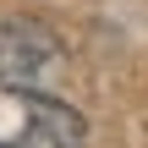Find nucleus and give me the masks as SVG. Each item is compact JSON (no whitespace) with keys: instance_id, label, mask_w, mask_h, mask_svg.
Segmentation results:
<instances>
[{"instance_id":"obj_1","label":"nucleus","mask_w":148,"mask_h":148,"mask_svg":"<svg viewBox=\"0 0 148 148\" xmlns=\"http://www.w3.org/2000/svg\"><path fill=\"white\" fill-rule=\"evenodd\" d=\"M66 71V44L33 22V16H5L0 22V88L5 93H44Z\"/></svg>"},{"instance_id":"obj_2","label":"nucleus","mask_w":148,"mask_h":148,"mask_svg":"<svg viewBox=\"0 0 148 148\" xmlns=\"http://www.w3.org/2000/svg\"><path fill=\"white\" fill-rule=\"evenodd\" d=\"M22 99H27V121H22V143L16 148H82L88 121L71 104H60L49 93H22Z\"/></svg>"},{"instance_id":"obj_3","label":"nucleus","mask_w":148,"mask_h":148,"mask_svg":"<svg viewBox=\"0 0 148 148\" xmlns=\"http://www.w3.org/2000/svg\"><path fill=\"white\" fill-rule=\"evenodd\" d=\"M0 148H11V143H0Z\"/></svg>"}]
</instances>
